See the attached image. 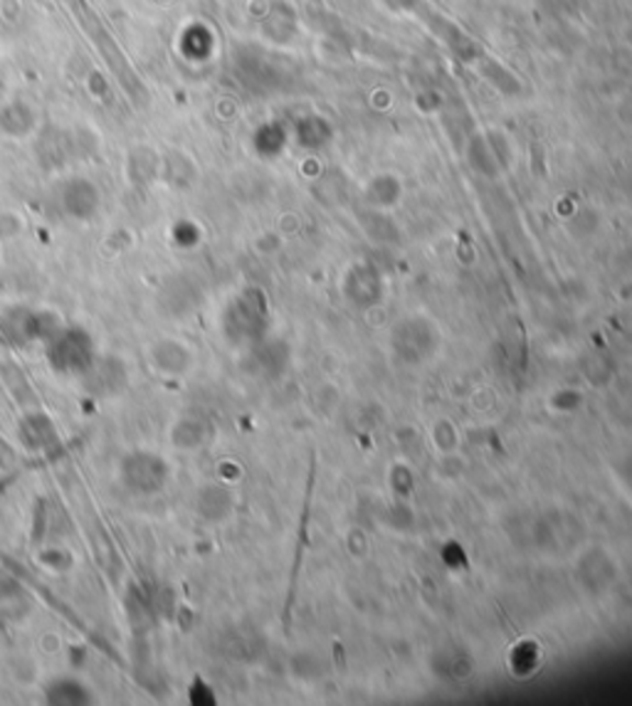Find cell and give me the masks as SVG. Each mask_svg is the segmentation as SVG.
Masks as SVG:
<instances>
[{
  "instance_id": "5",
  "label": "cell",
  "mask_w": 632,
  "mask_h": 706,
  "mask_svg": "<svg viewBox=\"0 0 632 706\" xmlns=\"http://www.w3.org/2000/svg\"><path fill=\"white\" fill-rule=\"evenodd\" d=\"M47 699L53 704H79L87 702V692L75 680H57L47 686Z\"/></svg>"
},
{
  "instance_id": "3",
  "label": "cell",
  "mask_w": 632,
  "mask_h": 706,
  "mask_svg": "<svg viewBox=\"0 0 632 706\" xmlns=\"http://www.w3.org/2000/svg\"><path fill=\"white\" fill-rule=\"evenodd\" d=\"M148 364L163 378L183 376L191 368V351L176 339H161L148 349Z\"/></svg>"
},
{
  "instance_id": "1",
  "label": "cell",
  "mask_w": 632,
  "mask_h": 706,
  "mask_svg": "<svg viewBox=\"0 0 632 706\" xmlns=\"http://www.w3.org/2000/svg\"><path fill=\"white\" fill-rule=\"evenodd\" d=\"M119 479H122V485L128 492L151 497L166 487L168 465L163 463V457L138 449V453H132L122 459V465H119Z\"/></svg>"
},
{
  "instance_id": "2",
  "label": "cell",
  "mask_w": 632,
  "mask_h": 706,
  "mask_svg": "<svg viewBox=\"0 0 632 706\" xmlns=\"http://www.w3.org/2000/svg\"><path fill=\"white\" fill-rule=\"evenodd\" d=\"M126 380H128V374L124 364L112 356L92 358V364L82 371V386L87 394H92L94 398L119 396L126 388Z\"/></svg>"
},
{
  "instance_id": "4",
  "label": "cell",
  "mask_w": 632,
  "mask_h": 706,
  "mask_svg": "<svg viewBox=\"0 0 632 706\" xmlns=\"http://www.w3.org/2000/svg\"><path fill=\"white\" fill-rule=\"evenodd\" d=\"M171 445L176 449H183V453H191V449H201L207 440H211V430L203 423L201 418H178L171 425Z\"/></svg>"
}]
</instances>
